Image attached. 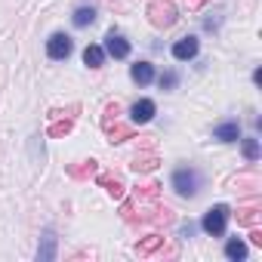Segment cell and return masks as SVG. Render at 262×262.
I'll use <instances>...</instances> for the list:
<instances>
[{
    "instance_id": "10",
    "label": "cell",
    "mask_w": 262,
    "mask_h": 262,
    "mask_svg": "<svg viewBox=\"0 0 262 262\" xmlns=\"http://www.w3.org/2000/svg\"><path fill=\"white\" fill-rule=\"evenodd\" d=\"M83 65H86V68H102V65H105V50H102L99 43H90V47L83 50Z\"/></svg>"
},
{
    "instance_id": "3",
    "label": "cell",
    "mask_w": 262,
    "mask_h": 262,
    "mask_svg": "<svg viewBox=\"0 0 262 262\" xmlns=\"http://www.w3.org/2000/svg\"><path fill=\"white\" fill-rule=\"evenodd\" d=\"M71 50H74V43H71L68 34H53V37L47 40V56H50L53 62H65V59L71 56Z\"/></svg>"
},
{
    "instance_id": "15",
    "label": "cell",
    "mask_w": 262,
    "mask_h": 262,
    "mask_svg": "<svg viewBox=\"0 0 262 262\" xmlns=\"http://www.w3.org/2000/svg\"><path fill=\"white\" fill-rule=\"evenodd\" d=\"M179 83V77H176V71H167V74H161V86L164 90H173Z\"/></svg>"
},
{
    "instance_id": "1",
    "label": "cell",
    "mask_w": 262,
    "mask_h": 262,
    "mask_svg": "<svg viewBox=\"0 0 262 262\" xmlns=\"http://www.w3.org/2000/svg\"><path fill=\"white\" fill-rule=\"evenodd\" d=\"M228 219H231L228 204H216V207H210V210L204 213L201 228H204L210 237H222V234H225V228H228Z\"/></svg>"
},
{
    "instance_id": "2",
    "label": "cell",
    "mask_w": 262,
    "mask_h": 262,
    "mask_svg": "<svg viewBox=\"0 0 262 262\" xmlns=\"http://www.w3.org/2000/svg\"><path fill=\"white\" fill-rule=\"evenodd\" d=\"M173 188H176V194H182V198H194L198 191H201V182H204V176L194 170V167H179L176 173H173Z\"/></svg>"
},
{
    "instance_id": "16",
    "label": "cell",
    "mask_w": 262,
    "mask_h": 262,
    "mask_svg": "<svg viewBox=\"0 0 262 262\" xmlns=\"http://www.w3.org/2000/svg\"><path fill=\"white\" fill-rule=\"evenodd\" d=\"M161 241H164V237H148L145 244H139V256H148V253H151V250H155Z\"/></svg>"
},
{
    "instance_id": "8",
    "label": "cell",
    "mask_w": 262,
    "mask_h": 262,
    "mask_svg": "<svg viewBox=\"0 0 262 262\" xmlns=\"http://www.w3.org/2000/svg\"><path fill=\"white\" fill-rule=\"evenodd\" d=\"M151 22L167 28V25L176 22V10H173L170 4H161V0H158V4H151Z\"/></svg>"
},
{
    "instance_id": "13",
    "label": "cell",
    "mask_w": 262,
    "mask_h": 262,
    "mask_svg": "<svg viewBox=\"0 0 262 262\" xmlns=\"http://www.w3.org/2000/svg\"><path fill=\"white\" fill-rule=\"evenodd\" d=\"M241 151H244V158H247L250 164H256V161H259V155H262V151H259V139H256V136L241 139Z\"/></svg>"
},
{
    "instance_id": "14",
    "label": "cell",
    "mask_w": 262,
    "mask_h": 262,
    "mask_svg": "<svg viewBox=\"0 0 262 262\" xmlns=\"http://www.w3.org/2000/svg\"><path fill=\"white\" fill-rule=\"evenodd\" d=\"M53 256H56V237H53V234H47V237H43V247L37 250V259H40V262H47V259H53Z\"/></svg>"
},
{
    "instance_id": "7",
    "label": "cell",
    "mask_w": 262,
    "mask_h": 262,
    "mask_svg": "<svg viewBox=\"0 0 262 262\" xmlns=\"http://www.w3.org/2000/svg\"><path fill=\"white\" fill-rule=\"evenodd\" d=\"M213 139H219V142H237L241 139V123L237 120H222L219 126H213Z\"/></svg>"
},
{
    "instance_id": "5",
    "label": "cell",
    "mask_w": 262,
    "mask_h": 262,
    "mask_svg": "<svg viewBox=\"0 0 262 262\" xmlns=\"http://www.w3.org/2000/svg\"><path fill=\"white\" fill-rule=\"evenodd\" d=\"M198 50H201V43H198V37H179L176 43H173V59L176 62H191L194 56H198Z\"/></svg>"
},
{
    "instance_id": "4",
    "label": "cell",
    "mask_w": 262,
    "mask_h": 262,
    "mask_svg": "<svg viewBox=\"0 0 262 262\" xmlns=\"http://www.w3.org/2000/svg\"><path fill=\"white\" fill-rule=\"evenodd\" d=\"M105 56H114V59H126L129 56V40L123 37V34H117V31H108V37H105Z\"/></svg>"
},
{
    "instance_id": "12",
    "label": "cell",
    "mask_w": 262,
    "mask_h": 262,
    "mask_svg": "<svg viewBox=\"0 0 262 262\" xmlns=\"http://www.w3.org/2000/svg\"><path fill=\"white\" fill-rule=\"evenodd\" d=\"M71 22H74L77 28H86V25H93V22H96V10H93V7H80V10H74Z\"/></svg>"
},
{
    "instance_id": "6",
    "label": "cell",
    "mask_w": 262,
    "mask_h": 262,
    "mask_svg": "<svg viewBox=\"0 0 262 262\" xmlns=\"http://www.w3.org/2000/svg\"><path fill=\"white\" fill-rule=\"evenodd\" d=\"M155 114H158V105L151 99H139L133 108H129V120H133V123H148Z\"/></svg>"
},
{
    "instance_id": "11",
    "label": "cell",
    "mask_w": 262,
    "mask_h": 262,
    "mask_svg": "<svg viewBox=\"0 0 262 262\" xmlns=\"http://www.w3.org/2000/svg\"><path fill=\"white\" fill-rule=\"evenodd\" d=\"M225 256H228L231 262H244V259H247V244H244L241 237H231V241L225 244Z\"/></svg>"
},
{
    "instance_id": "9",
    "label": "cell",
    "mask_w": 262,
    "mask_h": 262,
    "mask_svg": "<svg viewBox=\"0 0 262 262\" xmlns=\"http://www.w3.org/2000/svg\"><path fill=\"white\" fill-rule=\"evenodd\" d=\"M129 77H133L139 86H148L155 80V65L151 62H136L133 68H129Z\"/></svg>"
}]
</instances>
